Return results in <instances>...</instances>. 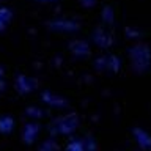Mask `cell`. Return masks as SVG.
<instances>
[{
	"label": "cell",
	"mask_w": 151,
	"mask_h": 151,
	"mask_svg": "<svg viewBox=\"0 0 151 151\" xmlns=\"http://www.w3.org/2000/svg\"><path fill=\"white\" fill-rule=\"evenodd\" d=\"M134 135H135L137 142H139L140 148H143V150H151V137L146 134L143 129H139V127H135V129H134Z\"/></svg>",
	"instance_id": "obj_1"
}]
</instances>
